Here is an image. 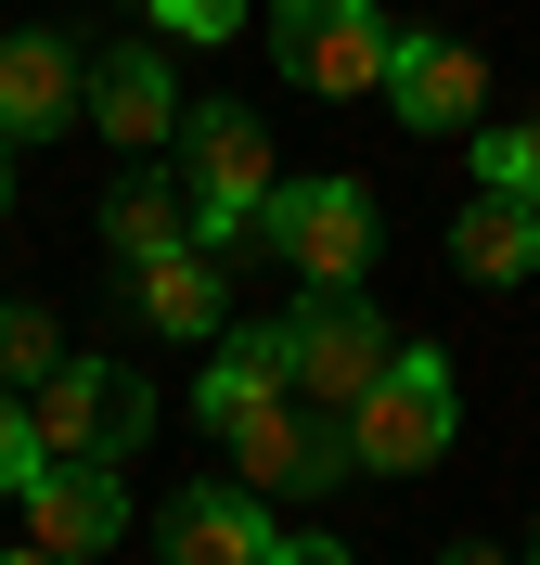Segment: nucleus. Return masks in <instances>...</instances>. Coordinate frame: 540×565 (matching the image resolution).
Wrapping results in <instances>:
<instances>
[{
  "label": "nucleus",
  "instance_id": "1",
  "mask_svg": "<svg viewBox=\"0 0 540 565\" xmlns=\"http://www.w3.org/2000/svg\"><path fill=\"white\" fill-rule=\"evenodd\" d=\"M180 180H193V245H257V206H271V129H257V104H180L168 129Z\"/></svg>",
  "mask_w": 540,
  "mask_h": 565
},
{
  "label": "nucleus",
  "instance_id": "2",
  "mask_svg": "<svg viewBox=\"0 0 540 565\" xmlns=\"http://www.w3.org/2000/svg\"><path fill=\"white\" fill-rule=\"evenodd\" d=\"M399 39L373 0H271V65L296 77V90H322V104H360V90H387Z\"/></svg>",
  "mask_w": 540,
  "mask_h": 565
},
{
  "label": "nucleus",
  "instance_id": "3",
  "mask_svg": "<svg viewBox=\"0 0 540 565\" xmlns=\"http://www.w3.org/2000/svg\"><path fill=\"white\" fill-rule=\"evenodd\" d=\"M387 360H399V334L373 321V296H360V282H309V296L284 309V386L309 398V412H348Z\"/></svg>",
  "mask_w": 540,
  "mask_h": 565
},
{
  "label": "nucleus",
  "instance_id": "4",
  "mask_svg": "<svg viewBox=\"0 0 540 565\" xmlns=\"http://www.w3.org/2000/svg\"><path fill=\"white\" fill-rule=\"evenodd\" d=\"M257 245L284 257L296 282H373V245H387V218L360 180H271V206H257Z\"/></svg>",
  "mask_w": 540,
  "mask_h": 565
},
{
  "label": "nucleus",
  "instance_id": "5",
  "mask_svg": "<svg viewBox=\"0 0 540 565\" xmlns=\"http://www.w3.org/2000/svg\"><path fill=\"white\" fill-rule=\"evenodd\" d=\"M437 450H451V360L399 348L387 373L348 398V462H360V476H425Z\"/></svg>",
  "mask_w": 540,
  "mask_h": 565
},
{
  "label": "nucleus",
  "instance_id": "6",
  "mask_svg": "<svg viewBox=\"0 0 540 565\" xmlns=\"http://www.w3.org/2000/svg\"><path fill=\"white\" fill-rule=\"evenodd\" d=\"M232 462H245L257 501H322V489L360 476V462H348V412H309L296 386H271L245 424H232Z\"/></svg>",
  "mask_w": 540,
  "mask_h": 565
},
{
  "label": "nucleus",
  "instance_id": "7",
  "mask_svg": "<svg viewBox=\"0 0 540 565\" xmlns=\"http://www.w3.org/2000/svg\"><path fill=\"white\" fill-rule=\"evenodd\" d=\"M155 437V386L129 373V360H65L52 386H39V450L65 462H129Z\"/></svg>",
  "mask_w": 540,
  "mask_h": 565
},
{
  "label": "nucleus",
  "instance_id": "8",
  "mask_svg": "<svg viewBox=\"0 0 540 565\" xmlns=\"http://www.w3.org/2000/svg\"><path fill=\"white\" fill-rule=\"evenodd\" d=\"M91 116V65L65 26H13L0 39V141H65Z\"/></svg>",
  "mask_w": 540,
  "mask_h": 565
},
{
  "label": "nucleus",
  "instance_id": "9",
  "mask_svg": "<svg viewBox=\"0 0 540 565\" xmlns=\"http://www.w3.org/2000/svg\"><path fill=\"white\" fill-rule=\"evenodd\" d=\"M27 540H52V553H104V540H129V489H116V462H65V450H39L27 476Z\"/></svg>",
  "mask_w": 540,
  "mask_h": 565
},
{
  "label": "nucleus",
  "instance_id": "10",
  "mask_svg": "<svg viewBox=\"0 0 540 565\" xmlns=\"http://www.w3.org/2000/svg\"><path fill=\"white\" fill-rule=\"evenodd\" d=\"M387 104H399V129H425V141H451V129H476L489 116V65H476L464 39H399V65H387Z\"/></svg>",
  "mask_w": 540,
  "mask_h": 565
},
{
  "label": "nucleus",
  "instance_id": "11",
  "mask_svg": "<svg viewBox=\"0 0 540 565\" xmlns=\"http://www.w3.org/2000/svg\"><path fill=\"white\" fill-rule=\"evenodd\" d=\"M91 129H104L116 154H168V129H180L168 52H142V39H116V52H91Z\"/></svg>",
  "mask_w": 540,
  "mask_h": 565
},
{
  "label": "nucleus",
  "instance_id": "12",
  "mask_svg": "<svg viewBox=\"0 0 540 565\" xmlns=\"http://www.w3.org/2000/svg\"><path fill=\"white\" fill-rule=\"evenodd\" d=\"M271 540L257 489H168V565H271Z\"/></svg>",
  "mask_w": 540,
  "mask_h": 565
},
{
  "label": "nucleus",
  "instance_id": "13",
  "mask_svg": "<svg viewBox=\"0 0 540 565\" xmlns=\"http://www.w3.org/2000/svg\"><path fill=\"white\" fill-rule=\"evenodd\" d=\"M129 309L155 334H219L232 296H219V245H168V257H129Z\"/></svg>",
  "mask_w": 540,
  "mask_h": 565
},
{
  "label": "nucleus",
  "instance_id": "14",
  "mask_svg": "<svg viewBox=\"0 0 540 565\" xmlns=\"http://www.w3.org/2000/svg\"><path fill=\"white\" fill-rule=\"evenodd\" d=\"M451 270H464V282H528L540 270V206L476 180V206L451 218Z\"/></svg>",
  "mask_w": 540,
  "mask_h": 565
},
{
  "label": "nucleus",
  "instance_id": "15",
  "mask_svg": "<svg viewBox=\"0 0 540 565\" xmlns=\"http://www.w3.org/2000/svg\"><path fill=\"white\" fill-rule=\"evenodd\" d=\"M104 245H116V257H168V245H193V180L129 168V180L104 193Z\"/></svg>",
  "mask_w": 540,
  "mask_h": 565
},
{
  "label": "nucleus",
  "instance_id": "16",
  "mask_svg": "<svg viewBox=\"0 0 540 565\" xmlns=\"http://www.w3.org/2000/svg\"><path fill=\"white\" fill-rule=\"evenodd\" d=\"M52 373H65L52 309H0V386H52Z\"/></svg>",
  "mask_w": 540,
  "mask_h": 565
},
{
  "label": "nucleus",
  "instance_id": "17",
  "mask_svg": "<svg viewBox=\"0 0 540 565\" xmlns=\"http://www.w3.org/2000/svg\"><path fill=\"white\" fill-rule=\"evenodd\" d=\"M476 180H489V193H528V206H540V129H476Z\"/></svg>",
  "mask_w": 540,
  "mask_h": 565
},
{
  "label": "nucleus",
  "instance_id": "18",
  "mask_svg": "<svg viewBox=\"0 0 540 565\" xmlns=\"http://www.w3.org/2000/svg\"><path fill=\"white\" fill-rule=\"evenodd\" d=\"M142 13H155L168 39H193V52H207V39H245V13H257V0H142Z\"/></svg>",
  "mask_w": 540,
  "mask_h": 565
},
{
  "label": "nucleus",
  "instance_id": "19",
  "mask_svg": "<svg viewBox=\"0 0 540 565\" xmlns=\"http://www.w3.org/2000/svg\"><path fill=\"white\" fill-rule=\"evenodd\" d=\"M27 476H39V412L0 386V501H27Z\"/></svg>",
  "mask_w": 540,
  "mask_h": 565
},
{
  "label": "nucleus",
  "instance_id": "20",
  "mask_svg": "<svg viewBox=\"0 0 540 565\" xmlns=\"http://www.w3.org/2000/svg\"><path fill=\"white\" fill-rule=\"evenodd\" d=\"M271 565H348V540H271Z\"/></svg>",
  "mask_w": 540,
  "mask_h": 565
},
{
  "label": "nucleus",
  "instance_id": "21",
  "mask_svg": "<svg viewBox=\"0 0 540 565\" xmlns=\"http://www.w3.org/2000/svg\"><path fill=\"white\" fill-rule=\"evenodd\" d=\"M437 565H515V553H489V540H451V553H437Z\"/></svg>",
  "mask_w": 540,
  "mask_h": 565
},
{
  "label": "nucleus",
  "instance_id": "22",
  "mask_svg": "<svg viewBox=\"0 0 540 565\" xmlns=\"http://www.w3.org/2000/svg\"><path fill=\"white\" fill-rule=\"evenodd\" d=\"M0 565H77V553H52V540H13V553H0Z\"/></svg>",
  "mask_w": 540,
  "mask_h": 565
},
{
  "label": "nucleus",
  "instance_id": "23",
  "mask_svg": "<svg viewBox=\"0 0 540 565\" xmlns=\"http://www.w3.org/2000/svg\"><path fill=\"white\" fill-rule=\"evenodd\" d=\"M0 206H13V141H0Z\"/></svg>",
  "mask_w": 540,
  "mask_h": 565
},
{
  "label": "nucleus",
  "instance_id": "24",
  "mask_svg": "<svg viewBox=\"0 0 540 565\" xmlns=\"http://www.w3.org/2000/svg\"><path fill=\"white\" fill-rule=\"evenodd\" d=\"M515 565H540V527H528V553H515Z\"/></svg>",
  "mask_w": 540,
  "mask_h": 565
}]
</instances>
